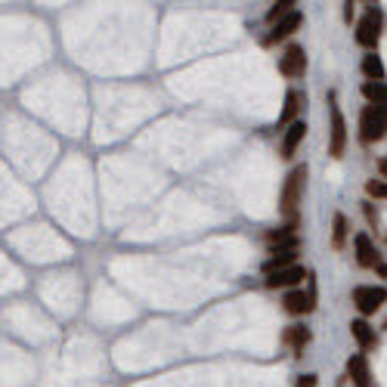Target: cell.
I'll list each match as a JSON object with an SVG mask.
<instances>
[{"instance_id": "cell-11", "label": "cell", "mask_w": 387, "mask_h": 387, "mask_svg": "<svg viewBox=\"0 0 387 387\" xmlns=\"http://www.w3.org/2000/svg\"><path fill=\"white\" fill-rule=\"evenodd\" d=\"M282 307H285V313H291V316H310V313L316 310V301L310 298V291L295 289V291H285L282 295Z\"/></svg>"}, {"instance_id": "cell-21", "label": "cell", "mask_w": 387, "mask_h": 387, "mask_svg": "<svg viewBox=\"0 0 387 387\" xmlns=\"http://www.w3.org/2000/svg\"><path fill=\"white\" fill-rule=\"evenodd\" d=\"M366 196L369 198H387V183L384 180H369V183H366Z\"/></svg>"}, {"instance_id": "cell-5", "label": "cell", "mask_w": 387, "mask_h": 387, "mask_svg": "<svg viewBox=\"0 0 387 387\" xmlns=\"http://www.w3.org/2000/svg\"><path fill=\"white\" fill-rule=\"evenodd\" d=\"M350 301L363 316H372L387 304V289L384 285H356L350 291Z\"/></svg>"}, {"instance_id": "cell-17", "label": "cell", "mask_w": 387, "mask_h": 387, "mask_svg": "<svg viewBox=\"0 0 387 387\" xmlns=\"http://www.w3.org/2000/svg\"><path fill=\"white\" fill-rule=\"evenodd\" d=\"M359 93L366 96V103H369V105L387 109V81H363Z\"/></svg>"}, {"instance_id": "cell-19", "label": "cell", "mask_w": 387, "mask_h": 387, "mask_svg": "<svg viewBox=\"0 0 387 387\" xmlns=\"http://www.w3.org/2000/svg\"><path fill=\"white\" fill-rule=\"evenodd\" d=\"M347 236H350V223L341 211H335V217H332V248L341 251L347 245Z\"/></svg>"}, {"instance_id": "cell-9", "label": "cell", "mask_w": 387, "mask_h": 387, "mask_svg": "<svg viewBox=\"0 0 387 387\" xmlns=\"http://www.w3.org/2000/svg\"><path fill=\"white\" fill-rule=\"evenodd\" d=\"M301 25H304V12H301V10H295L289 19H282L279 25H273L270 35L264 37V46H276L279 41H289V37L295 35V31L301 28Z\"/></svg>"}, {"instance_id": "cell-15", "label": "cell", "mask_w": 387, "mask_h": 387, "mask_svg": "<svg viewBox=\"0 0 387 387\" xmlns=\"http://www.w3.org/2000/svg\"><path fill=\"white\" fill-rule=\"evenodd\" d=\"M304 137H307V121H295L289 130L282 133V149H279V155L289 162V158H295V152H298V146L304 143Z\"/></svg>"}, {"instance_id": "cell-26", "label": "cell", "mask_w": 387, "mask_h": 387, "mask_svg": "<svg viewBox=\"0 0 387 387\" xmlns=\"http://www.w3.org/2000/svg\"><path fill=\"white\" fill-rule=\"evenodd\" d=\"M375 276H378V279H387V264H384V260L375 266Z\"/></svg>"}, {"instance_id": "cell-12", "label": "cell", "mask_w": 387, "mask_h": 387, "mask_svg": "<svg viewBox=\"0 0 387 387\" xmlns=\"http://www.w3.org/2000/svg\"><path fill=\"white\" fill-rule=\"evenodd\" d=\"M266 255H270V257L264 260V266H260V270H264V276H273V273H279V270H289V266H298V255H301V251L270 248Z\"/></svg>"}, {"instance_id": "cell-14", "label": "cell", "mask_w": 387, "mask_h": 387, "mask_svg": "<svg viewBox=\"0 0 387 387\" xmlns=\"http://www.w3.org/2000/svg\"><path fill=\"white\" fill-rule=\"evenodd\" d=\"M350 335H353V341L359 344V350H363V353H369V350H375V347H378V332L372 329L369 319H353V322H350Z\"/></svg>"}, {"instance_id": "cell-3", "label": "cell", "mask_w": 387, "mask_h": 387, "mask_svg": "<svg viewBox=\"0 0 387 387\" xmlns=\"http://www.w3.org/2000/svg\"><path fill=\"white\" fill-rule=\"evenodd\" d=\"M344 152H347V121L335 93H329V155L338 162V158H344Z\"/></svg>"}, {"instance_id": "cell-16", "label": "cell", "mask_w": 387, "mask_h": 387, "mask_svg": "<svg viewBox=\"0 0 387 387\" xmlns=\"http://www.w3.org/2000/svg\"><path fill=\"white\" fill-rule=\"evenodd\" d=\"M282 341H285V347H291V350H295V356H304L307 344L313 341V332L307 329V325H289V329H285V335H282Z\"/></svg>"}, {"instance_id": "cell-23", "label": "cell", "mask_w": 387, "mask_h": 387, "mask_svg": "<svg viewBox=\"0 0 387 387\" xmlns=\"http://www.w3.org/2000/svg\"><path fill=\"white\" fill-rule=\"evenodd\" d=\"M316 384H319V375H313V372H310V375H301L295 381V387H316Z\"/></svg>"}, {"instance_id": "cell-10", "label": "cell", "mask_w": 387, "mask_h": 387, "mask_svg": "<svg viewBox=\"0 0 387 387\" xmlns=\"http://www.w3.org/2000/svg\"><path fill=\"white\" fill-rule=\"evenodd\" d=\"M307 103V96L301 90H289L285 93V105H282V112H279V121H276V128H282V133L291 128L295 121H301V105Z\"/></svg>"}, {"instance_id": "cell-8", "label": "cell", "mask_w": 387, "mask_h": 387, "mask_svg": "<svg viewBox=\"0 0 387 387\" xmlns=\"http://www.w3.org/2000/svg\"><path fill=\"white\" fill-rule=\"evenodd\" d=\"M353 255H356V264L363 266V270H375V266L381 264V255H378L375 242L369 239V232H356V236H353Z\"/></svg>"}, {"instance_id": "cell-2", "label": "cell", "mask_w": 387, "mask_h": 387, "mask_svg": "<svg viewBox=\"0 0 387 387\" xmlns=\"http://www.w3.org/2000/svg\"><path fill=\"white\" fill-rule=\"evenodd\" d=\"M381 31H384V12L378 3H366V12L363 19L356 22V28H353V37H356V44L363 46L366 53H375L378 41H381Z\"/></svg>"}, {"instance_id": "cell-24", "label": "cell", "mask_w": 387, "mask_h": 387, "mask_svg": "<svg viewBox=\"0 0 387 387\" xmlns=\"http://www.w3.org/2000/svg\"><path fill=\"white\" fill-rule=\"evenodd\" d=\"M353 6H356L353 0H347V3H341V10H344V22H347V25H353Z\"/></svg>"}, {"instance_id": "cell-6", "label": "cell", "mask_w": 387, "mask_h": 387, "mask_svg": "<svg viewBox=\"0 0 387 387\" xmlns=\"http://www.w3.org/2000/svg\"><path fill=\"white\" fill-rule=\"evenodd\" d=\"M279 75L289 78V81H298V78L307 75V50L301 44L285 46V53L279 56Z\"/></svg>"}, {"instance_id": "cell-4", "label": "cell", "mask_w": 387, "mask_h": 387, "mask_svg": "<svg viewBox=\"0 0 387 387\" xmlns=\"http://www.w3.org/2000/svg\"><path fill=\"white\" fill-rule=\"evenodd\" d=\"M384 137H387V109L363 105V112H359V139L363 143H378Z\"/></svg>"}, {"instance_id": "cell-13", "label": "cell", "mask_w": 387, "mask_h": 387, "mask_svg": "<svg viewBox=\"0 0 387 387\" xmlns=\"http://www.w3.org/2000/svg\"><path fill=\"white\" fill-rule=\"evenodd\" d=\"M347 378L353 381V387H372V372H369L366 353H353V356L347 359Z\"/></svg>"}, {"instance_id": "cell-20", "label": "cell", "mask_w": 387, "mask_h": 387, "mask_svg": "<svg viewBox=\"0 0 387 387\" xmlns=\"http://www.w3.org/2000/svg\"><path fill=\"white\" fill-rule=\"evenodd\" d=\"M295 10H298L295 0H279V3H273L270 10H266V22H270V25H279L282 19H289Z\"/></svg>"}, {"instance_id": "cell-25", "label": "cell", "mask_w": 387, "mask_h": 387, "mask_svg": "<svg viewBox=\"0 0 387 387\" xmlns=\"http://www.w3.org/2000/svg\"><path fill=\"white\" fill-rule=\"evenodd\" d=\"M378 173H381V180L387 183V158H378Z\"/></svg>"}, {"instance_id": "cell-1", "label": "cell", "mask_w": 387, "mask_h": 387, "mask_svg": "<svg viewBox=\"0 0 387 387\" xmlns=\"http://www.w3.org/2000/svg\"><path fill=\"white\" fill-rule=\"evenodd\" d=\"M304 186H307V164H295L282 183V196H279V214L285 217V223L301 220L298 208L304 202Z\"/></svg>"}, {"instance_id": "cell-7", "label": "cell", "mask_w": 387, "mask_h": 387, "mask_svg": "<svg viewBox=\"0 0 387 387\" xmlns=\"http://www.w3.org/2000/svg\"><path fill=\"white\" fill-rule=\"evenodd\" d=\"M307 276H310V273H304V266H289V270H279V273H273V276H266L264 285L270 291H279V289H282V291H295Z\"/></svg>"}, {"instance_id": "cell-22", "label": "cell", "mask_w": 387, "mask_h": 387, "mask_svg": "<svg viewBox=\"0 0 387 387\" xmlns=\"http://www.w3.org/2000/svg\"><path fill=\"white\" fill-rule=\"evenodd\" d=\"M363 214H366V220L372 223V230H378V211H375V202H363Z\"/></svg>"}, {"instance_id": "cell-18", "label": "cell", "mask_w": 387, "mask_h": 387, "mask_svg": "<svg viewBox=\"0 0 387 387\" xmlns=\"http://www.w3.org/2000/svg\"><path fill=\"white\" fill-rule=\"evenodd\" d=\"M359 71L366 75V81H384L387 71H384V62L378 53H366L363 62H359Z\"/></svg>"}]
</instances>
